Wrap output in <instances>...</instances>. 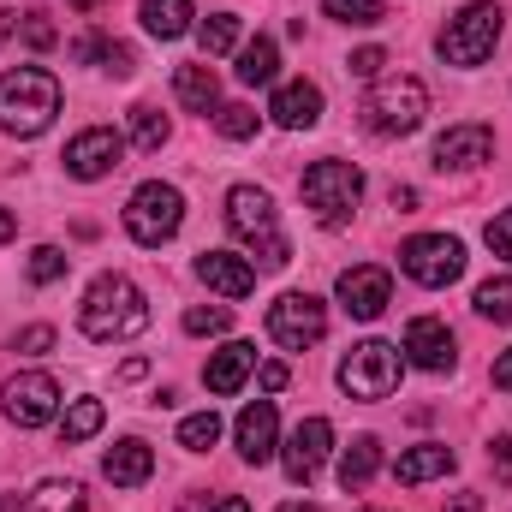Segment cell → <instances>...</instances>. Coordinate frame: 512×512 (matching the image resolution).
<instances>
[{
  "label": "cell",
  "mask_w": 512,
  "mask_h": 512,
  "mask_svg": "<svg viewBox=\"0 0 512 512\" xmlns=\"http://www.w3.org/2000/svg\"><path fill=\"white\" fill-rule=\"evenodd\" d=\"M399 268H405L417 286L441 292V286H453V280L465 274V245L447 239V233H417V239L399 245Z\"/></svg>",
  "instance_id": "9c48e42d"
},
{
  "label": "cell",
  "mask_w": 512,
  "mask_h": 512,
  "mask_svg": "<svg viewBox=\"0 0 512 512\" xmlns=\"http://www.w3.org/2000/svg\"><path fill=\"white\" fill-rule=\"evenodd\" d=\"M227 227L262 256V268H286V262H292V245H286V233H280V221H274L268 191H256V185H233V191H227Z\"/></svg>",
  "instance_id": "3957f363"
},
{
  "label": "cell",
  "mask_w": 512,
  "mask_h": 512,
  "mask_svg": "<svg viewBox=\"0 0 512 512\" xmlns=\"http://www.w3.org/2000/svg\"><path fill=\"white\" fill-rule=\"evenodd\" d=\"M12 30H18V18H0V42H6V36H12Z\"/></svg>",
  "instance_id": "681fc988"
},
{
  "label": "cell",
  "mask_w": 512,
  "mask_h": 512,
  "mask_svg": "<svg viewBox=\"0 0 512 512\" xmlns=\"http://www.w3.org/2000/svg\"><path fill=\"white\" fill-rule=\"evenodd\" d=\"M197 42H203V54H233V48H239V18H233V12H215V18L197 30Z\"/></svg>",
  "instance_id": "4dcf8cb0"
},
{
  "label": "cell",
  "mask_w": 512,
  "mask_h": 512,
  "mask_svg": "<svg viewBox=\"0 0 512 512\" xmlns=\"http://www.w3.org/2000/svg\"><path fill=\"white\" fill-rule=\"evenodd\" d=\"M137 376H149V364H143V358H126V364H120V382H137Z\"/></svg>",
  "instance_id": "bcb514c9"
},
{
  "label": "cell",
  "mask_w": 512,
  "mask_h": 512,
  "mask_svg": "<svg viewBox=\"0 0 512 512\" xmlns=\"http://www.w3.org/2000/svg\"><path fill=\"white\" fill-rule=\"evenodd\" d=\"M477 316L512 328V280H483V286H477Z\"/></svg>",
  "instance_id": "f546056e"
},
{
  "label": "cell",
  "mask_w": 512,
  "mask_h": 512,
  "mask_svg": "<svg viewBox=\"0 0 512 512\" xmlns=\"http://www.w3.org/2000/svg\"><path fill=\"white\" fill-rule=\"evenodd\" d=\"M227 328H233L227 304H191L185 310V334H227Z\"/></svg>",
  "instance_id": "1f68e13d"
},
{
  "label": "cell",
  "mask_w": 512,
  "mask_h": 512,
  "mask_svg": "<svg viewBox=\"0 0 512 512\" xmlns=\"http://www.w3.org/2000/svg\"><path fill=\"white\" fill-rule=\"evenodd\" d=\"M495 155V131L489 126H453L435 137V167L447 173V167H483Z\"/></svg>",
  "instance_id": "2e32d148"
},
{
  "label": "cell",
  "mask_w": 512,
  "mask_h": 512,
  "mask_svg": "<svg viewBox=\"0 0 512 512\" xmlns=\"http://www.w3.org/2000/svg\"><path fill=\"white\" fill-rule=\"evenodd\" d=\"M24 512H90V501H84V489H78V483L48 477V483H36V489L24 495Z\"/></svg>",
  "instance_id": "d4e9b609"
},
{
  "label": "cell",
  "mask_w": 512,
  "mask_h": 512,
  "mask_svg": "<svg viewBox=\"0 0 512 512\" xmlns=\"http://www.w3.org/2000/svg\"><path fill=\"white\" fill-rule=\"evenodd\" d=\"M256 370V346H245V340H233V346H221L215 358H209V370H203V382H209V393H239L245 387V376Z\"/></svg>",
  "instance_id": "44dd1931"
},
{
  "label": "cell",
  "mask_w": 512,
  "mask_h": 512,
  "mask_svg": "<svg viewBox=\"0 0 512 512\" xmlns=\"http://www.w3.org/2000/svg\"><path fill=\"white\" fill-rule=\"evenodd\" d=\"M102 477H108L114 489H137V483H149V477H155V453H149V441H120V447H108Z\"/></svg>",
  "instance_id": "ffe728a7"
},
{
  "label": "cell",
  "mask_w": 512,
  "mask_h": 512,
  "mask_svg": "<svg viewBox=\"0 0 512 512\" xmlns=\"http://www.w3.org/2000/svg\"><path fill=\"white\" fill-rule=\"evenodd\" d=\"M495 387H501V393H512V352H501V358H495Z\"/></svg>",
  "instance_id": "7bdbcfd3"
},
{
  "label": "cell",
  "mask_w": 512,
  "mask_h": 512,
  "mask_svg": "<svg viewBox=\"0 0 512 512\" xmlns=\"http://www.w3.org/2000/svg\"><path fill=\"white\" fill-rule=\"evenodd\" d=\"M280 512H322V507H304V501H292V507H280Z\"/></svg>",
  "instance_id": "f907efd6"
},
{
  "label": "cell",
  "mask_w": 512,
  "mask_h": 512,
  "mask_svg": "<svg viewBox=\"0 0 512 512\" xmlns=\"http://www.w3.org/2000/svg\"><path fill=\"white\" fill-rule=\"evenodd\" d=\"M72 6H96V0H72Z\"/></svg>",
  "instance_id": "816d5d0a"
},
{
  "label": "cell",
  "mask_w": 512,
  "mask_h": 512,
  "mask_svg": "<svg viewBox=\"0 0 512 512\" xmlns=\"http://www.w3.org/2000/svg\"><path fill=\"white\" fill-rule=\"evenodd\" d=\"M393 209L411 215V209H417V191H411V185H393Z\"/></svg>",
  "instance_id": "ee69618b"
},
{
  "label": "cell",
  "mask_w": 512,
  "mask_h": 512,
  "mask_svg": "<svg viewBox=\"0 0 512 512\" xmlns=\"http://www.w3.org/2000/svg\"><path fill=\"white\" fill-rule=\"evenodd\" d=\"M340 387H346L352 399H364V405L387 399V393L399 387V346H387V340L352 346V352L340 358Z\"/></svg>",
  "instance_id": "ba28073f"
},
{
  "label": "cell",
  "mask_w": 512,
  "mask_h": 512,
  "mask_svg": "<svg viewBox=\"0 0 512 512\" xmlns=\"http://www.w3.org/2000/svg\"><path fill=\"white\" fill-rule=\"evenodd\" d=\"M274 435H280L274 399H256V405L239 411V453H245V465H268L274 459Z\"/></svg>",
  "instance_id": "e0dca14e"
},
{
  "label": "cell",
  "mask_w": 512,
  "mask_h": 512,
  "mask_svg": "<svg viewBox=\"0 0 512 512\" xmlns=\"http://www.w3.org/2000/svg\"><path fill=\"white\" fill-rule=\"evenodd\" d=\"M286 382H292V370H286V364H262V387H268V393H280Z\"/></svg>",
  "instance_id": "b9f144b4"
},
{
  "label": "cell",
  "mask_w": 512,
  "mask_h": 512,
  "mask_svg": "<svg viewBox=\"0 0 512 512\" xmlns=\"http://www.w3.org/2000/svg\"><path fill=\"white\" fill-rule=\"evenodd\" d=\"M102 423H108L102 399H78V405H72V411L60 417V441H66V447H78V441H90V435H96Z\"/></svg>",
  "instance_id": "83f0119b"
},
{
  "label": "cell",
  "mask_w": 512,
  "mask_h": 512,
  "mask_svg": "<svg viewBox=\"0 0 512 512\" xmlns=\"http://www.w3.org/2000/svg\"><path fill=\"white\" fill-rule=\"evenodd\" d=\"M131 137H137V149H161L167 143V120L155 108H131Z\"/></svg>",
  "instance_id": "836d02e7"
},
{
  "label": "cell",
  "mask_w": 512,
  "mask_h": 512,
  "mask_svg": "<svg viewBox=\"0 0 512 512\" xmlns=\"http://www.w3.org/2000/svg\"><path fill=\"white\" fill-rule=\"evenodd\" d=\"M298 191H304V209H310L322 227H346L352 209H358V197H364V173H358L352 161H316V167L298 179Z\"/></svg>",
  "instance_id": "277c9868"
},
{
  "label": "cell",
  "mask_w": 512,
  "mask_h": 512,
  "mask_svg": "<svg viewBox=\"0 0 512 512\" xmlns=\"http://www.w3.org/2000/svg\"><path fill=\"white\" fill-rule=\"evenodd\" d=\"M12 233H18V215H12V209H0V245H6Z\"/></svg>",
  "instance_id": "c3c4849f"
},
{
  "label": "cell",
  "mask_w": 512,
  "mask_h": 512,
  "mask_svg": "<svg viewBox=\"0 0 512 512\" xmlns=\"http://www.w3.org/2000/svg\"><path fill=\"white\" fill-rule=\"evenodd\" d=\"M423 114H429V90L417 78H382L364 102V126L376 137H411L423 126Z\"/></svg>",
  "instance_id": "8992f818"
},
{
  "label": "cell",
  "mask_w": 512,
  "mask_h": 512,
  "mask_svg": "<svg viewBox=\"0 0 512 512\" xmlns=\"http://www.w3.org/2000/svg\"><path fill=\"white\" fill-rule=\"evenodd\" d=\"M364 512H382V507H364Z\"/></svg>",
  "instance_id": "f5cc1de1"
},
{
  "label": "cell",
  "mask_w": 512,
  "mask_h": 512,
  "mask_svg": "<svg viewBox=\"0 0 512 512\" xmlns=\"http://www.w3.org/2000/svg\"><path fill=\"white\" fill-rule=\"evenodd\" d=\"M120 155H126V137L114 126H90V131H78L72 143H66V173L72 179H102V173H114L120 167Z\"/></svg>",
  "instance_id": "7c38bea8"
},
{
  "label": "cell",
  "mask_w": 512,
  "mask_h": 512,
  "mask_svg": "<svg viewBox=\"0 0 512 512\" xmlns=\"http://www.w3.org/2000/svg\"><path fill=\"white\" fill-rule=\"evenodd\" d=\"M197 274H203L221 298H251L256 292V268L245 262V256H233V251H203L197 256Z\"/></svg>",
  "instance_id": "ac0fdd59"
},
{
  "label": "cell",
  "mask_w": 512,
  "mask_h": 512,
  "mask_svg": "<svg viewBox=\"0 0 512 512\" xmlns=\"http://www.w3.org/2000/svg\"><path fill=\"white\" fill-rule=\"evenodd\" d=\"M268 334H274V346H286V352L316 346V340L328 334L322 298H310V292H280V298L268 304Z\"/></svg>",
  "instance_id": "30bf717a"
},
{
  "label": "cell",
  "mask_w": 512,
  "mask_h": 512,
  "mask_svg": "<svg viewBox=\"0 0 512 512\" xmlns=\"http://www.w3.org/2000/svg\"><path fill=\"white\" fill-rule=\"evenodd\" d=\"M322 12L340 24H382V0H322Z\"/></svg>",
  "instance_id": "d6a6232c"
},
{
  "label": "cell",
  "mask_w": 512,
  "mask_h": 512,
  "mask_svg": "<svg viewBox=\"0 0 512 512\" xmlns=\"http://www.w3.org/2000/svg\"><path fill=\"white\" fill-rule=\"evenodd\" d=\"M405 352H411V364L417 370H453V328L447 322H435V316H417L411 328H405Z\"/></svg>",
  "instance_id": "9a60e30c"
},
{
  "label": "cell",
  "mask_w": 512,
  "mask_h": 512,
  "mask_svg": "<svg viewBox=\"0 0 512 512\" xmlns=\"http://www.w3.org/2000/svg\"><path fill=\"white\" fill-rule=\"evenodd\" d=\"M483 239H489V251H495V256H507V262H512V209H501V215L489 221V233H483Z\"/></svg>",
  "instance_id": "8d00e7d4"
},
{
  "label": "cell",
  "mask_w": 512,
  "mask_h": 512,
  "mask_svg": "<svg viewBox=\"0 0 512 512\" xmlns=\"http://www.w3.org/2000/svg\"><path fill=\"white\" fill-rule=\"evenodd\" d=\"M215 126H221V137L245 143V137H256V114L245 108V102H233V108H221V114H215Z\"/></svg>",
  "instance_id": "e575fe53"
},
{
  "label": "cell",
  "mask_w": 512,
  "mask_h": 512,
  "mask_svg": "<svg viewBox=\"0 0 512 512\" xmlns=\"http://www.w3.org/2000/svg\"><path fill=\"white\" fill-rule=\"evenodd\" d=\"M268 114H274V126H286V131H304V126H316L322 120V90L316 84H280L274 90V102H268Z\"/></svg>",
  "instance_id": "d6986e66"
},
{
  "label": "cell",
  "mask_w": 512,
  "mask_h": 512,
  "mask_svg": "<svg viewBox=\"0 0 512 512\" xmlns=\"http://www.w3.org/2000/svg\"><path fill=\"white\" fill-rule=\"evenodd\" d=\"M328 447H334V423H328V417H304V423L292 429V441H286V477H292V483H310V477L322 471Z\"/></svg>",
  "instance_id": "4fadbf2b"
},
{
  "label": "cell",
  "mask_w": 512,
  "mask_h": 512,
  "mask_svg": "<svg viewBox=\"0 0 512 512\" xmlns=\"http://www.w3.org/2000/svg\"><path fill=\"white\" fill-rule=\"evenodd\" d=\"M382 66H387L382 48H358V54L346 60V72H352V78H382Z\"/></svg>",
  "instance_id": "74e56055"
},
{
  "label": "cell",
  "mask_w": 512,
  "mask_h": 512,
  "mask_svg": "<svg viewBox=\"0 0 512 512\" xmlns=\"http://www.w3.org/2000/svg\"><path fill=\"white\" fill-rule=\"evenodd\" d=\"M209 512H251V501H245V495H227V501H215Z\"/></svg>",
  "instance_id": "7dc6e473"
},
{
  "label": "cell",
  "mask_w": 512,
  "mask_h": 512,
  "mask_svg": "<svg viewBox=\"0 0 512 512\" xmlns=\"http://www.w3.org/2000/svg\"><path fill=\"white\" fill-rule=\"evenodd\" d=\"M495 42H501V6L495 0H477V6H465L447 30H441V60L447 66H483L489 54H495Z\"/></svg>",
  "instance_id": "52a82bcc"
},
{
  "label": "cell",
  "mask_w": 512,
  "mask_h": 512,
  "mask_svg": "<svg viewBox=\"0 0 512 512\" xmlns=\"http://www.w3.org/2000/svg\"><path fill=\"white\" fill-rule=\"evenodd\" d=\"M60 274H66V256L54 251V245H36V251H30V280H36V286H48V280H60Z\"/></svg>",
  "instance_id": "d590c367"
},
{
  "label": "cell",
  "mask_w": 512,
  "mask_h": 512,
  "mask_svg": "<svg viewBox=\"0 0 512 512\" xmlns=\"http://www.w3.org/2000/svg\"><path fill=\"white\" fill-rule=\"evenodd\" d=\"M48 346H54V328H42V322L18 334V352H24V358H36V352H48Z\"/></svg>",
  "instance_id": "f35d334b"
},
{
  "label": "cell",
  "mask_w": 512,
  "mask_h": 512,
  "mask_svg": "<svg viewBox=\"0 0 512 512\" xmlns=\"http://www.w3.org/2000/svg\"><path fill=\"white\" fill-rule=\"evenodd\" d=\"M143 30L161 36V42L185 36L191 30V0H143Z\"/></svg>",
  "instance_id": "484cf974"
},
{
  "label": "cell",
  "mask_w": 512,
  "mask_h": 512,
  "mask_svg": "<svg viewBox=\"0 0 512 512\" xmlns=\"http://www.w3.org/2000/svg\"><path fill=\"white\" fill-rule=\"evenodd\" d=\"M0 405H6V417L18 429H42L60 411V382L48 370H24V376H12V382L0 387Z\"/></svg>",
  "instance_id": "8fae6325"
},
{
  "label": "cell",
  "mask_w": 512,
  "mask_h": 512,
  "mask_svg": "<svg viewBox=\"0 0 512 512\" xmlns=\"http://www.w3.org/2000/svg\"><path fill=\"white\" fill-rule=\"evenodd\" d=\"M489 465L501 471V483H507V477H512V435H501V441L489 447Z\"/></svg>",
  "instance_id": "60d3db41"
},
{
  "label": "cell",
  "mask_w": 512,
  "mask_h": 512,
  "mask_svg": "<svg viewBox=\"0 0 512 512\" xmlns=\"http://www.w3.org/2000/svg\"><path fill=\"white\" fill-rule=\"evenodd\" d=\"M173 96H179L191 114H209V108H215V96H221V84H215V72H209V66H179V72H173Z\"/></svg>",
  "instance_id": "cb8c5ba5"
},
{
  "label": "cell",
  "mask_w": 512,
  "mask_h": 512,
  "mask_svg": "<svg viewBox=\"0 0 512 512\" xmlns=\"http://www.w3.org/2000/svg\"><path fill=\"white\" fill-rule=\"evenodd\" d=\"M447 471H453V447H441V441H423V447L399 453V465H393V477H399L405 489H417V483H429V477H447Z\"/></svg>",
  "instance_id": "7402d4cb"
},
{
  "label": "cell",
  "mask_w": 512,
  "mask_h": 512,
  "mask_svg": "<svg viewBox=\"0 0 512 512\" xmlns=\"http://www.w3.org/2000/svg\"><path fill=\"white\" fill-rule=\"evenodd\" d=\"M60 114V78L42 66H18L0 78V126L12 137H42Z\"/></svg>",
  "instance_id": "7a4b0ae2"
},
{
  "label": "cell",
  "mask_w": 512,
  "mask_h": 512,
  "mask_svg": "<svg viewBox=\"0 0 512 512\" xmlns=\"http://www.w3.org/2000/svg\"><path fill=\"white\" fill-rule=\"evenodd\" d=\"M215 441H221V417H215V411H197V417L179 423V447H185V453H209Z\"/></svg>",
  "instance_id": "f1b7e54d"
},
{
  "label": "cell",
  "mask_w": 512,
  "mask_h": 512,
  "mask_svg": "<svg viewBox=\"0 0 512 512\" xmlns=\"http://www.w3.org/2000/svg\"><path fill=\"white\" fill-rule=\"evenodd\" d=\"M78 328H84L90 340L114 346V340H131V334L149 328V304H143V292L131 286L126 274H102V280H90V292H84Z\"/></svg>",
  "instance_id": "6da1fadb"
},
{
  "label": "cell",
  "mask_w": 512,
  "mask_h": 512,
  "mask_svg": "<svg viewBox=\"0 0 512 512\" xmlns=\"http://www.w3.org/2000/svg\"><path fill=\"white\" fill-rule=\"evenodd\" d=\"M24 42H30V48H54V24H42V18L30 12V24H24Z\"/></svg>",
  "instance_id": "ab89813d"
},
{
  "label": "cell",
  "mask_w": 512,
  "mask_h": 512,
  "mask_svg": "<svg viewBox=\"0 0 512 512\" xmlns=\"http://www.w3.org/2000/svg\"><path fill=\"white\" fill-rule=\"evenodd\" d=\"M185 227V197H179V185H161V179H149V185H137L126 203V233L143 245V251H161L173 233Z\"/></svg>",
  "instance_id": "5b68a950"
},
{
  "label": "cell",
  "mask_w": 512,
  "mask_h": 512,
  "mask_svg": "<svg viewBox=\"0 0 512 512\" xmlns=\"http://www.w3.org/2000/svg\"><path fill=\"white\" fill-rule=\"evenodd\" d=\"M447 512H483V495H453Z\"/></svg>",
  "instance_id": "f6af8a7d"
},
{
  "label": "cell",
  "mask_w": 512,
  "mask_h": 512,
  "mask_svg": "<svg viewBox=\"0 0 512 512\" xmlns=\"http://www.w3.org/2000/svg\"><path fill=\"white\" fill-rule=\"evenodd\" d=\"M387 298H393L387 268H346V274H340V310H346V316L376 322V316L387 310Z\"/></svg>",
  "instance_id": "5bb4252c"
},
{
  "label": "cell",
  "mask_w": 512,
  "mask_h": 512,
  "mask_svg": "<svg viewBox=\"0 0 512 512\" xmlns=\"http://www.w3.org/2000/svg\"><path fill=\"white\" fill-rule=\"evenodd\" d=\"M376 465H382V441H376V435H358V441L340 453V489H346V495L364 489V483L376 477Z\"/></svg>",
  "instance_id": "603a6c76"
},
{
  "label": "cell",
  "mask_w": 512,
  "mask_h": 512,
  "mask_svg": "<svg viewBox=\"0 0 512 512\" xmlns=\"http://www.w3.org/2000/svg\"><path fill=\"white\" fill-rule=\"evenodd\" d=\"M274 72H280V54H274V42L268 36H251L245 48H239V84H274Z\"/></svg>",
  "instance_id": "4316f807"
}]
</instances>
